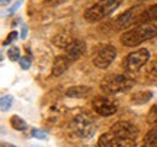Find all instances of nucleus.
I'll return each instance as SVG.
<instances>
[{"label": "nucleus", "mask_w": 157, "mask_h": 147, "mask_svg": "<svg viewBox=\"0 0 157 147\" xmlns=\"http://www.w3.org/2000/svg\"><path fill=\"white\" fill-rule=\"evenodd\" d=\"M153 96L151 92H140V93H137L135 96L131 98V101L135 102V103H146L147 101H150Z\"/></svg>", "instance_id": "obj_17"}, {"label": "nucleus", "mask_w": 157, "mask_h": 147, "mask_svg": "<svg viewBox=\"0 0 157 147\" xmlns=\"http://www.w3.org/2000/svg\"><path fill=\"white\" fill-rule=\"evenodd\" d=\"M71 63H74L73 58L68 56L67 52L63 54V56H58L54 60V64H52V76H61L71 66Z\"/></svg>", "instance_id": "obj_10"}, {"label": "nucleus", "mask_w": 157, "mask_h": 147, "mask_svg": "<svg viewBox=\"0 0 157 147\" xmlns=\"http://www.w3.org/2000/svg\"><path fill=\"white\" fill-rule=\"evenodd\" d=\"M10 124H12V127H13L15 130H19V131L26 130V122H25V121H23V119L21 118V117H17V115L12 117Z\"/></svg>", "instance_id": "obj_18"}, {"label": "nucleus", "mask_w": 157, "mask_h": 147, "mask_svg": "<svg viewBox=\"0 0 157 147\" xmlns=\"http://www.w3.org/2000/svg\"><path fill=\"white\" fill-rule=\"evenodd\" d=\"M157 37V25L156 23H144V25H138L135 28L127 31L121 38L125 47H137L143 44L144 41L151 40Z\"/></svg>", "instance_id": "obj_1"}, {"label": "nucleus", "mask_w": 157, "mask_h": 147, "mask_svg": "<svg viewBox=\"0 0 157 147\" xmlns=\"http://www.w3.org/2000/svg\"><path fill=\"white\" fill-rule=\"evenodd\" d=\"M32 136L34 137H36V138H45V133H41V131H38V130H32Z\"/></svg>", "instance_id": "obj_25"}, {"label": "nucleus", "mask_w": 157, "mask_h": 147, "mask_svg": "<svg viewBox=\"0 0 157 147\" xmlns=\"http://www.w3.org/2000/svg\"><path fill=\"white\" fill-rule=\"evenodd\" d=\"M140 2H144V0H140Z\"/></svg>", "instance_id": "obj_27"}, {"label": "nucleus", "mask_w": 157, "mask_h": 147, "mask_svg": "<svg viewBox=\"0 0 157 147\" xmlns=\"http://www.w3.org/2000/svg\"><path fill=\"white\" fill-rule=\"evenodd\" d=\"M115 57H117V48L113 45H105L102 47L101 50L96 52V56L93 57V64L98 68L105 70L113 63Z\"/></svg>", "instance_id": "obj_9"}, {"label": "nucleus", "mask_w": 157, "mask_h": 147, "mask_svg": "<svg viewBox=\"0 0 157 147\" xmlns=\"http://www.w3.org/2000/svg\"><path fill=\"white\" fill-rule=\"evenodd\" d=\"M147 122L151 125H157V103L156 105H153L151 109H150V112L147 115Z\"/></svg>", "instance_id": "obj_19"}, {"label": "nucleus", "mask_w": 157, "mask_h": 147, "mask_svg": "<svg viewBox=\"0 0 157 147\" xmlns=\"http://www.w3.org/2000/svg\"><path fill=\"white\" fill-rule=\"evenodd\" d=\"M156 21H157V5H151L148 7H144V10L141 12V16L138 19V25L153 23Z\"/></svg>", "instance_id": "obj_13"}, {"label": "nucleus", "mask_w": 157, "mask_h": 147, "mask_svg": "<svg viewBox=\"0 0 157 147\" xmlns=\"http://www.w3.org/2000/svg\"><path fill=\"white\" fill-rule=\"evenodd\" d=\"M111 133H113L119 140H122L125 146H135L138 128L129 121H118L111 127Z\"/></svg>", "instance_id": "obj_4"}, {"label": "nucleus", "mask_w": 157, "mask_h": 147, "mask_svg": "<svg viewBox=\"0 0 157 147\" xmlns=\"http://www.w3.org/2000/svg\"><path fill=\"white\" fill-rule=\"evenodd\" d=\"M144 10V6H135V7H131L128 10L125 12L124 15L117 17L115 21V26L117 29H128L131 26H135L138 25V19L141 16V12Z\"/></svg>", "instance_id": "obj_8"}, {"label": "nucleus", "mask_w": 157, "mask_h": 147, "mask_svg": "<svg viewBox=\"0 0 157 147\" xmlns=\"http://www.w3.org/2000/svg\"><path fill=\"white\" fill-rule=\"evenodd\" d=\"M71 38L70 37H67V35H58V37H56L54 40H52V42L56 44L57 47H60V48H67L70 44H71Z\"/></svg>", "instance_id": "obj_16"}, {"label": "nucleus", "mask_w": 157, "mask_h": 147, "mask_svg": "<svg viewBox=\"0 0 157 147\" xmlns=\"http://www.w3.org/2000/svg\"><path fill=\"white\" fill-rule=\"evenodd\" d=\"M150 60V52L146 50V48H140L137 51H132L129 52L128 56L125 57V61H124V67L127 72H138L143 66H146Z\"/></svg>", "instance_id": "obj_6"}, {"label": "nucleus", "mask_w": 157, "mask_h": 147, "mask_svg": "<svg viewBox=\"0 0 157 147\" xmlns=\"http://www.w3.org/2000/svg\"><path fill=\"white\" fill-rule=\"evenodd\" d=\"M134 85V80L125 74H109L102 80L101 89L106 95H117L129 91Z\"/></svg>", "instance_id": "obj_2"}, {"label": "nucleus", "mask_w": 157, "mask_h": 147, "mask_svg": "<svg viewBox=\"0 0 157 147\" xmlns=\"http://www.w3.org/2000/svg\"><path fill=\"white\" fill-rule=\"evenodd\" d=\"M92 106L101 117H111L118 111V103L112 96H106V93L103 96H98L93 99Z\"/></svg>", "instance_id": "obj_7"}, {"label": "nucleus", "mask_w": 157, "mask_h": 147, "mask_svg": "<svg viewBox=\"0 0 157 147\" xmlns=\"http://www.w3.org/2000/svg\"><path fill=\"white\" fill-rule=\"evenodd\" d=\"M98 144L102 147H122V146H125L122 140H119V138H118L113 133H111V131L106 133V134H102Z\"/></svg>", "instance_id": "obj_12"}, {"label": "nucleus", "mask_w": 157, "mask_h": 147, "mask_svg": "<svg viewBox=\"0 0 157 147\" xmlns=\"http://www.w3.org/2000/svg\"><path fill=\"white\" fill-rule=\"evenodd\" d=\"M7 57L10 58L12 61H16V60H19V48H17V47H12L10 50L7 51Z\"/></svg>", "instance_id": "obj_20"}, {"label": "nucleus", "mask_w": 157, "mask_h": 147, "mask_svg": "<svg viewBox=\"0 0 157 147\" xmlns=\"http://www.w3.org/2000/svg\"><path fill=\"white\" fill-rule=\"evenodd\" d=\"M16 37H17V32H15V31H13V32H10V34L7 35V38L5 40V42H3V45H9V44H10L12 41H15V40H16Z\"/></svg>", "instance_id": "obj_24"}, {"label": "nucleus", "mask_w": 157, "mask_h": 147, "mask_svg": "<svg viewBox=\"0 0 157 147\" xmlns=\"http://www.w3.org/2000/svg\"><path fill=\"white\" fill-rule=\"evenodd\" d=\"M150 73L157 77V56L154 57V60H151V63H150Z\"/></svg>", "instance_id": "obj_23"}, {"label": "nucleus", "mask_w": 157, "mask_h": 147, "mask_svg": "<svg viewBox=\"0 0 157 147\" xmlns=\"http://www.w3.org/2000/svg\"><path fill=\"white\" fill-rule=\"evenodd\" d=\"M70 128L73 130V133L80 138H90V137L95 134V122L93 119L90 118L89 115L86 114H78L71 119V124Z\"/></svg>", "instance_id": "obj_5"}, {"label": "nucleus", "mask_w": 157, "mask_h": 147, "mask_svg": "<svg viewBox=\"0 0 157 147\" xmlns=\"http://www.w3.org/2000/svg\"><path fill=\"white\" fill-rule=\"evenodd\" d=\"M21 37H22V38H26V28H25V26L22 28V35H21Z\"/></svg>", "instance_id": "obj_26"}, {"label": "nucleus", "mask_w": 157, "mask_h": 147, "mask_svg": "<svg viewBox=\"0 0 157 147\" xmlns=\"http://www.w3.org/2000/svg\"><path fill=\"white\" fill-rule=\"evenodd\" d=\"M90 93L89 86H73L66 91V96L68 98H84Z\"/></svg>", "instance_id": "obj_14"}, {"label": "nucleus", "mask_w": 157, "mask_h": 147, "mask_svg": "<svg viewBox=\"0 0 157 147\" xmlns=\"http://www.w3.org/2000/svg\"><path fill=\"white\" fill-rule=\"evenodd\" d=\"M84 51H86V44H84L82 40H73L71 41V44L66 48V52L73 58V61L78 60L80 57L83 56Z\"/></svg>", "instance_id": "obj_11"}, {"label": "nucleus", "mask_w": 157, "mask_h": 147, "mask_svg": "<svg viewBox=\"0 0 157 147\" xmlns=\"http://www.w3.org/2000/svg\"><path fill=\"white\" fill-rule=\"evenodd\" d=\"M12 105V98L10 96H3L2 98V109L3 111H7Z\"/></svg>", "instance_id": "obj_21"}, {"label": "nucleus", "mask_w": 157, "mask_h": 147, "mask_svg": "<svg viewBox=\"0 0 157 147\" xmlns=\"http://www.w3.org/2000/svg\"><path fill=\"white\" fill-rule=\"evenodd\" d=\"M19 64H21V67L23 70H26V68L31 67V60H29V57H22L21 60H19Z\"/></svg>", "instance_id": "obj_22"}, {"label": "nucleus", "mask_w": 157, "mask_h": 147, "mask_svg": "<svg viewBox=\"0 0 157 147\" xmlns=\"http://www.w3.org/2000/svg\"><path fill=\"white\" fill-rule=\"evenodd\" d=\"M119 5H121V0H99L98 3L90 6L84 12V19L92 23L99 22L106 16H109L111 13H113Z\"/></svg>", "instance_id": "obj_3"}, {"label": "nucleus", "mask_w": 157, "mask_h": 147, "mask_svg": "<svg viewBox=\"0 0 157 147\" xmlns=\"http://www.w3.org/2000/svg\"><path fill=\"white\" fill-rule=\"evenodd\" d=\"M146 146H157V125H153V128L144 137Z\"/></svg>", "instance_id": "obj_15"}]
</instances>
